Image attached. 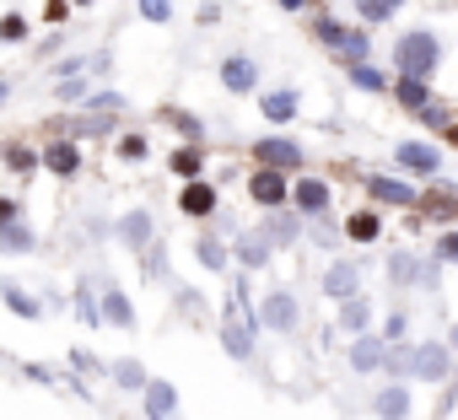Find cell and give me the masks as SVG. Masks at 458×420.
I'll list each match as a JSON object with an SVG mask.
<instances>
[{"label":"cell","mask_w":458,"mask_h":420,"mask_svg":"<svg viewBox=\"0 0 458 420\" xmlns=\"http://www.w3.org/2000/svg\"><path fill=\"white\" fill-rule=\"evenodd\" d=\"M254 334H259L254 302H249V291H243V281H238L233 302H226V318H221V350L233 356V361H249V356H254Z\"/></svg>","instance_id":"6da1fadb"},{"label":"cell","mask_w":458,"mask_h":420,"mask_svg":"<svg viewBox=\"0 0 458 420\" xmlns=\"http://www.w3.org/2000/svg\"><path fill=\"white\" fill-rule=\"evenodd\" d=\"M437 65H442V44H437V33L415 28V33H404V38L394 44V71H399V76L431 81V71H437Z\"/></svg>","instance_id":"7a4b0ae2"},{"label":"cell","mask_w":458,"mask_h":420,"mask_svg":"<svg viewBox=\"0 0 458 420\" xmlns=\"http://www.w3.org/2000/svg\"><path fill=\"white\" fill-rule=\"evenodd\" d=\"M453 377V350L447 340H420L410 350V382H447Z\"/></svg>","instance_id":"3957f363"},{"label":"cell","mask_w":458,"mask_h":420,"mask_svg":"<svg viewBox=\"0 0 458 420\" xmlns=\"http://www.w3.org/2000/svg\"><path fill=\"white\" fill-rule=\"evenodd\" d=\"M254 323H259V329H276V334H297L302 307H297V297H292V291H270V297L254 307Z\"/></svg>","instance_id":"277c9868"},{"label":"cell","mask_w":458,"mask_h":420,"mask_svg":"<svg viewBox=\"0 0 458 420\" xmlns=\"http://www.w3.org/2000/svg\"><path fill=\"white\" fill-rule=\"evenodd\" d=\"M394 167H404L410 178H431V172L442 167V151H437L431 140H399V146H394Z\"/></svg>","instance_id":"5b68a950"},{"label":"cell","mask_w":458,"mask_h":420,"mask_svg":"<svg viewBox=\"0 0 458 420\" xmlns=\"http://www.w3.org/2000/svg\"><path fill=\"white\" fill-rule=\"evenodd\" d=\"M286 199L297 205V216H313V222H318V216H329V199H335V194H329L324 178H297Z\"/></svg>","instance_id":"8992f818"},{"label":"cell","mask_w":458,"mask_h":420,"mask_svg":"<svg viewBox=\"0 0 458 420\" xmlns=\"http://www.w3.org/2000/svg\"><path fill=\"white\" fill-rule=\"evenodd\" d=\"M254 156H259V167H276V172H297L302 167V146L286 140V135H265L254 146Z\"/></svg>","instance_id":"52a82bcc"},{"label":"cell","mask_w":458,"mask_h":420,"mask_svg":"<svg viewBox=\"0 0 458 420\" xmlns=\"http://www.w3.org/2000/svg\"><path fill=\"white\" fill-rule=\"evenodd\" d=\"M249 194H254L265 210H281V205H286V194H292V183H286V172H276V167H259V172L249 178Z\"/></svg>","instance_id":"ba28073f"},{"label":"cell","mask_w":458,"mask_h":420,"mask_svg":"<svg viewBox=\"0 0 458 420\" xmlns=\"http://www.w3.org/2000/svg\"><path fill=\"white\" fill-rule=\"evenodd\" d=\"M221 87L238 92V97L254 92V87H259V65H254L249 55H226V60H221Z\"/></svg>","instance_id":"9c48e42d"},{"label":"cell","mask_w":458,"mask_h":420,"mask_svg":"<svg viewBox=\"0 0 458 420\" xmlns=\"http://www.w3.org/2000/svg\"><path fill=\"white\" fill-rule=\"evenodd\" d=\"M297 108H302V92H297V87L259 92V113H265L270 124H292V119H297Z\"/></svg>","instance_id":"30bf717a"},{"label":"cell","mask_w":458,"mask_h":420,"mask_svg":"<svg viewBox=\"0 0 458 420\" xmlns=\"http://www.w3.org/2000/svg\"><path fill=\"white\" fill-rule=\"evenodd\" d=\"M356 281H361V265L356 259H335L324 270V297L329 302H345V297H356Z\"/></svg>","instance_id":"8fae6325"},{"label":"cell","mask_w":458,"mask_h":420,"mask_svg":"<svg viewBox=\"0 0 458 420\" xmlns=\"http://www.w3.org/2000/svg\"><path fill=\"white\" fill-rule=\"evenodd\" d=\"M114 232H119V243H124L130 254L151 248V232H157V227H151V210H124V216H119V227H114Z\"/></svg>","instance_id":"7c38bea8"},{"label":"cell","mask_w":458,"mask_h":420,"mask_svg":"<svg viewBox=\"0 0 458 420\" xmlns=\"http://www.w3.org/2000/svg\"><path fill=\"white\" fill-rule=\"evenodd\" d=\"M98 318L114 323V329H135V307H130V297L119 286H103L98 291Z\"/></svg>","instance_id":"4fadbf2b"},{"label":"cell","mask_w":458,"mask_h":420,"mask_svg":"<svg viewBox=\"0 0 458 420\" xmlns=\"http://www.w3.org/2000/svg\"><path fill=\"white\" fill-rule=\"evenodd\" d=\"M146 415L151 420H178V388L173 382H162V377H146Z\"/></svg>","instance_id":"5bb4252c"},{"label":"cell","mask_w":458,"mask_h":420,"mask_svg":"<svg viewBox=\"0 0 458 420\" xmlns=\"http://www.w3.org/2000/svg\"><path fill=\"white\" fill-rule=\"evenodd\" d=\"M178 210H183V216H194V222H205L210 210H216V189H210L205 178H189L183 194H178Z\"/></svg>","instance_id":"9a60e30c"},{"label":"cell","mask_w":458,"mask_h":420,"mask_svg":"<svg viewBox=\"0 0 458 420\" xmlns=\"http://www.w3.org/2000/svg\"><path fill=\"white\" fill-rule=\"evenodd\" d=\"M33 248H38V232H33L22 216L0 227V254H6V259H22V254H33Z\"/></svg>","instance_id":"2e32d148"},{"label":"cell","mask_w":458,"mask_h":420,"mask_svg":"<svg viewBox=\"0 0 458 420\" xmlns=\"http://www.w3.org/2000/svg\"><path fill=\"white\" fill-rule=\"evenodd\" d=\"M55 178H76V167H81V151H76V140H55L44 156H38Z\"/></svg>","instance_id":"e0dca14e"},{"label":"cell","mask_w":458,"mask_h":420,"mask_svg":"<svg viewBox=\"0 0 458 420\" xmlns=\"http://www.w3.org/2000/svg\"><path fill=\"white\" fill-rule=\"evenodd\" d=\"M372 409H377L383 420H404V415H410V388H404V382H383L377 399H372Z\"/></svg>","instance_id":"ac0fdd59"},{"label":"cell","mask_w":458,"mask_h":420,"mask_svg":"<svg viewBox=\"0 0 458 420\" xmlns=\"http://www.w3.org/2000/svg\"><path fill=\"white\" fill-rule=\"evenodd\" d=\"M351 366L356 372H377L383 366V334H356L351 340Z\"/></svg>","instance_id":"d6986e66"},{"label":"cell","mask_w":458,"mask_h":420,"mask_svg":"<svg viewBox=\"0 0 458 420\" xmlns=\"http://www.w3.org/2000/svg\"><path fill=\"white\" fill-rule=\"evenodd\" d=\"M0 302H6V313H17V318H28V323H33V318H44V302H38L33 291H22V286H12V281H6V286H0Z\"/></svg>","instance_id":"ffe728a7"},{"label":"cell","mask_w":458,"mask_h":420,"mask_svg":"<svg viewBox=\"0 0 458 420\" xmlns=\"http://www.w3.org/2000/svg\"><path fill=\"white\" fill-rule=\"evenodd\" d=\"M233 254H238L243 270H265V265H270V243H265L259 232H243V238L233 243Z\"/></svg>","instance_id":"44dd1931"},{"label":"cell","mask_w":458,"mask_h":420,"mask_svg":"<svg viewBox=\"0 0 458 420\" xmlns=\"http://www.w3.org/2000/svg\"><path fill=\"white\" fill-rule=\"evenodd\" d=\"M367 323H372V302L356 291V297H345L340 302V329H351V334H367Z\"/></svg>","instance_id":"7402d4cb"},{"label":"cell","mask_w":458,"mask_h":420,"mask_svg":"<svg viewBox=\"0 0 458 420\" xmlns=\"http://www.w3.org/2000/svg\"><path fill=\"white\" fill-rule=\"evenodd\" d=\"M394 97H399V103H404L410 113H420V108L431 103V81H415V76H399V81H394Z\"/></svg>","instance_id":"603a6c76"},{"label":"cell","mask_w":458,"mask_h":420,"mask_svg":"<svg viewBox=\"0 0 458 420\" xmlns=\"http://www.w3.org/2000/svg\"><path fill=\"white\" fill-rule=\"evenodd\" d=\"M108 377H114L124 393H140V388H146V366H140L135 356H119V361L108 366Z\"/></svg>","instance_id":"cb8c5ba5"},{"label":"cell","mask_w":458,"mask_h":420,"mask_svg":"<svg viewBox=\"0 0 458 420\" xmlns=\"http://www.w3.org/2000/svg\"><path fill=\"white\" fill-rule=\"evenodd\" d=\"M335 55H340L345 65H361V60L372 55V44H367V33H361V28H345V38L335 44Z\"/></svg>","instance_id":"d4e9b609"},{"label":"cell","mask_w":458,"mask_h":420,"mask_svg":"<svg viewBox=\"0 0 458 420\" xmlns=\"http://www.w3.org/2000/svg\"><path fill=\"white\" fill-rule=\"evenodd\" d=\"M410 350L415 345H383V366H388V382H410Z\"/></svg>","instance_id":"484cf974"},{"label":"cell","mask_w":458,"mask_h":420,"mask_svg":"<svg viewBox=\"0 0 458 420\" xmlns=\"http://www.w3.org/2000/svg\"><path fill=\"white\" fill-rule=\"evenodd\" d=\"M372 194H377L383 205H415V189L399 183V178H372Z\"/></svg>","instance_id":"4316f807"},{"label":"cell","mask_w":458,"mask_h":420,"mask_svg":"<svg viewBox=\"0 0 458 420\" xmlns=\"http://www.w3.org/2000/svg\"><path fill=\"white\" fill-rule=\"evenodd\" d=\"M345 76H351L361 92H388V76H383L377 65H367V60H361V65H345Z\"/></svg>","instance_id":"83f0119b"},{"label":"cell","mask_w":458,"mask_h":420,"mask_svg":"<svg viewBox=\"0 0 458 420\" xmlns=\"http://www.w3.org/2000/svg\"><path fill=\"white\" fill-rule=\"evenodd\" d=\"M377 232H383V222L372 216V210H356V216L345 222V238H356V243H372Z\"/></svg>","instance_id":"f1b7e54d"},{"label":"cell","mask_w":458,"mask_h":420,"mask_svg":"<svg viewBox=\"0 0 458 420\" xmlns=\"http://www.w3.org/2000/svg\"><path fill=\"white\" fill-rule=\"evenodd\" d=\"M399 6H404V0H356V17L361 22H388Z\"/></svg>","instance_id":"f546056e"},{"label":"cell","mask_w":458,"mask_h":420,"mask_svg":"<svg viewBox=\"0 0 458 420\" xmlns=\"http://www.w3.org/2000/svg\"><path fill=\"white\" fill-rule=\"evenodd\" d=\"M194 259H199L205 270H216V275L226 270V248H221L216 238H199V243H194Z\"/></svg>","instance_id":"4dcf8cb0"},{"label":"cell","mask_w":458,"mask_h":420,"mask_svg":"<svg viewBox=\"0 0 458 420\" xmlns=\"http://www.w3.org/2000/svg\"><path fill=\"white\" fill-rule=\"evenodd\" d=\"M28 17L22 12H6V17H0V44H28Z\"/></svg>","instance_id":"1f68e13d"},{"label":"cell","mask_w":458,"mask_h":420,"mask_svg":"<svg viewBox=\"0 0 458 420\" xmlns=\"http://www.w3.org/2000/svg\"><path fill=\"white\" fill-rule=\"evenodd\" d=\"M388 275H394L399 286H410V281L420 275V259H415V254H388Z\"/></svg>","instance_id":"d6a6232c"},{"label":"cell","mask_w":458,"mask_h":420,"mask_svg":"<svg viewBox=\"0 0 458 420\" xmlns=\"http://www.w3.org/2000/svg\"><path fill=\"white\" fill-rule=\"evenodd\" d=\"M173 172H178V178H199V146L173 151Z\"/></svg>","instance_id":"836d02e7"},{"label":"cell","mask_w":458,"mask_h":420,"mask_svg":"<svg viewBox=\"0 0 458 420\" xmlns=\"http://www.w3.org/2000/svg\"><path fill=\"white\" fill-rule=\"evenodd\" d=\"M259 238H265V243H292V238H297V222H292V216H270V227H265Z\"/></svg>","instance_id":"e575fe53"},{"label":"cell","mask_w":458,"mask_h":420,"mask_svg":"<svg viewBox=\"0 0 458 420\" xmlns=\"http://www.w3.org/2000/svg\"><path fill=\"white\" fill-rule=\"evenodd\" d=\"M76 313H81L87 323H103V318H98V291H92V281H81V291H76Z\"/></svg>","instance_id":"d590c367"},{"label":"cell","mask_w":458,"mask_h":420,"mask_svg":"<svg viewBox=\"0 0 458 420\" xmlns=\"http://www.w3.org/2000/svg\"><path fill=\"white\" fill-rule=\"evenodd\" d=\"M87 92H92V87H87L81 76H71V81H60V87H55V97H60V103H87Z\"/></svg>","instance_id":"8d00e7d4"},{"label":"cell","mask_w":458,"mask_h":420,"mask_svg":"<svg viewBox=\"0 0 458 420\" xmlns=\"http://www.w3.org/2000/svg\"><path fill=\"white\" fill-rule=\"evenodd\" d=\"M140 17H146V22H157V28H162V22H173V0H140Z\"/></svg>","instance_id":"74e56055"},{"label":"cell","mask_w":458,"mask_h":420,"mask_svg":"<svg viewBox=\"0 0 458 420\" xmlns=\"http://www.w3.org/2000/svg\"><path fill=\"white\" fill-rule=\"evenodd\" d=\"M404 329H410V318H404V313H388V323H383V345H399Z\"/></svg>","instance_id":"f35d334b"},{"label":"cell","mask_w":458,"mask_h":420,"mask_svg":"<svg viewBox=\"0 0 458 420\" xmlns=\"http://www.w3.org/2000/svg\"><path fill=\"white\" fill-rule=\"evenodd\" d=\"M6 162H12V172H22V178H28V172L38 167V151H22V146H17V151H12Z\"/></svg>","instance_id":"ab89813d"},{"label":"cell","mask_w":458,"mask_h":420,"mask_svg":"<svg viewBox=\"0 0 458 420\" xmlns=\"http://www.w3.org/2000/svg\"><path fill=\"white\" fill-rule=\"evenodd\" d=\"M119 156H124V162H140V156H146V140H140V135H124V140H119Z\"/></svg>","instance_id":"60d3db41"},{"label":"cell","mask_w":458,"mask_h":420,"mask_svg":"<svg viewBox=\"0 0 458 420\" xmlns=\"http://www.w3.org/2000/svg\"><path fill=\"white\" fill-rule=\"evenodd\" d=\"M437 265H458V232H447V238L437 243Z\"/></svg>","instance_id":"b9f144b4"},{"label":"cell","mask_w":458,"mask_h":420,"mask_svg":"<svg viewBox=\"0 0 458 420\" xmlns=\"http://www.w3.org/2000/svg\"><path fill=\"white\" fill-rule=\"evenodd\" d=\"M87 103H92V108H108V113H114V108H124V97H119V92H87Z\"/></svg>","instance_id":"7bdbcfd3"},{"label":"cell","mask_w":458,"mask_h":420,"mask_svg":"<svg viewBox=\"0 0 458 420\" xmlns=\"http://www.w3.org/2000/svg\"><path fill=\"white\" fill-rule=\"evenodd\" d=\"M318 38H324V44H329V49H335V44H340V38H345V28H340V22H329V17H324V22H318Z\"/></svg>","instance_id":"ee69618b"},{"label":"cell","mask_w":458,"mask_h":420,"mask_svg":"<svg viewBox=\"0 0 458 420\" xmlns=\"http://www.w3.org/2000/svg\"><path fill=\"white\" fill-rule=\"evenodd\" d=\"M17 216H22V205H17V199H0V227L17 222Z\"/></svg>","instance_id":"f6af8a7d"},{"label":"cell","mask_w":458,"mask_h":420,"mask_svg":"<svg viewBox=\"0 0 458 420\" xmlns=\"http://www.w3.org/2000/svg\"><path fill=\"white\" fill-rule=\"evenodd\" d=\"M276 6H281V12H302V6H308V0H276Z\"/></svg>","instance_id":"bcb514c9"},{"label":"cell","mask_w":458,"mask_h":420,"mask_svg":"<svg viewBox=\"0 0 458 420\" xmlns=\"http://www.w3.org/2000/svg\"><path fill=\"white\" fill-rule=\"evenodd\" d=\"M447 350H453V356H458V323H453V329H447Z\"/></svg>","instance_id":"7dc6e473"},{"label":"cell","mask_w":458,"mask_h":420,"mask_svg":"<svg viewBox=\"0 0 458 420\" xmlns=\"http://www.w3.org/2000/svg\"><path fill=\"white\" fill-rule=\"evenodd\" d=\"M6 97H12V87H6V81H0V103H6Z\"/></svg>","instance_id":"c3c4849f"},{"label":"cell","mask_w":458,"mask_h":420,"mask_svg":"<svg viewBox=\"0 0 458 420\" xmlns=\"http://www.w3.org/2000/svg\"><path fill=\"white\" fill-rule=\"evenodd\" d=\"M71 6H92V0H71Z\"/></svg>","instance_id":"681fc988"}]
</instances>
